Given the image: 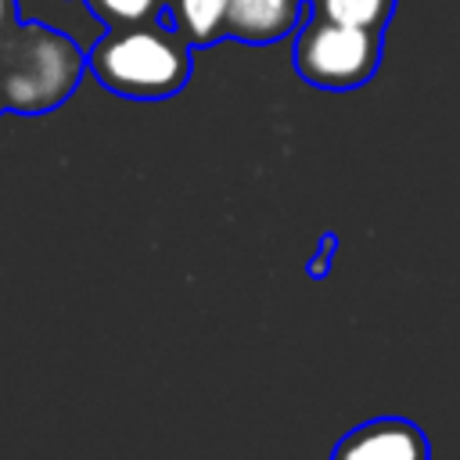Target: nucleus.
I'll list each match as a JSON object with an SVG mask.
<instances>
[{"instance_id": "nucleus-6", "label": "nucleus", "mask_w": 460, "mask_h": 460, "mask_svg": "<svg viewBox=\"0 0 460 460\" xmlns=\"http://www.w3.org/2000/svg\"><path fill=\"white\" fill-rule=\"evenodd\" d=\"M162 14L194 50L226 40V0H165Z\"/></svg>"}, {"instance_id": "nucleus-1", "label": "nucleus", "mask_w": 460, "mask_h": 460, "mask_svg": "<svg viewBox=\"0 0 460 460\" xmlns=\"http://www.w3.org/2000/svg\"><path fill=\"white\" fill-rule=\"evenodd\" d=\"M86 72L83 47L43 22L11 14L0 32V101L14 115H47L61 108Z\"/></svg>"}, {"instance_id": "nucleus-9", "label": "nucleus", "mask_w": 460, "mask_h": 460, "mask_svg": "<svg viewBox=\"0 0 460 460\" xmlns=\"http://www.w3.org/2000/svg\"><path fill=\"white\" fill-rule=\"evenodd\" d=\"M338 234L334 230H323L320 234V244H316V252L309 255V262H305V277L309 280H323L327 273H331V262H334V255H338Z\"/></svg>"}, {"instance_id": "nucleus-7", "label": "nucleus", "mask_w": 460, "mask_h": 460, "mask_svg": "<svg viewBox=\"0 0 460 460\" xmlns=\"http://www.w3.org/2000/svg\"><path fill=\"white\" fill-rule=\"evenodd\" d=\"M309 7L323 18L370 29V32H385V25L392 22L395 0H309Z\"/></svg>"}, {"instance_id": "nucleus-10", "label": "nucleus", "mask_w": 460, "mask_h": 460, "mask_svg": "<svg viewBox=\"0 0 460 460\" xmlns=\"http://www.w3.org/2000/svg\"><path fill=\"white\" fill-rule=\"evenodd\" d=\"M11 14H18V0H0V32H4ZM0 111H4V101H0Z\"/></svg>"}, {"instance_id": "nucleus-4", "label": "nucleus", "mask_w": 460, "mask_h": 460, "mask_svg": "<svg viewBox=\"0 0 460 460\" xmlns=\"http://www.w3.org/2000/svg\"><path fill=\"white\" fill-rule=\"evenodd\" d=\"M331 460H431L424 431L406 417H374L334 442Z\"/></svg>"}, {"instance_id": "nucleus-3", "label": "nucleus", "mask_w": 460, "mask_h": 460, "mask_svg": "<svg viewBox=\"0 0 460 460\" xmlns=\"http://www.w3.org/2000/svg\"><path fill=\"white\" fill-rule=\"evenodd\" d=\"M381 32L356 29L309 11L298 25L291 61L295 72L320 90H356L381 68Z\"/></svg>"}, {"instance_id": "nucleus-8", "label": "nucleus", "mask_w": 460, "mask_h": 460, "mask_svg": "<svg viewBox=\"0 0 460 460\" xmlns=\"http://www.w3.org/2000/svg\"><path fill=\"white\" fill-rule=\"evenodd\" d=\"M97 22L108 29H126V25H144L158 22L165 11V0H83Z\"/></svg>"}, {"instance_id": "nucleus-5", "label": "nucleus", "mask_w": 460, "mask_h": 460, "mask_svg": "<svg viewBox=\"0 0 460 460\" xmlns=\"http://www.w3.org/2000/svg\"><path fill=\"white\" fill-rule=\"evenodd\" d=\"M309 0H226V40L270 47L295 32Z\"/></svg>"}, {"instance_id": "nucleus-2", "label": "nucleus", "mask_w": 460, "mask_h": 460, "mask_svg": "<svg viewBox=\"0 0 460 460\" xmlns=\"http://www.w3.org/2000/svg\"><path fill=\"white\" fill-rule=\"evenodd\" d=\"M190 43L169 22L108 29L86 54L90 75L129 101H165L190 79Z\"/></svg>"}]
</instances>
